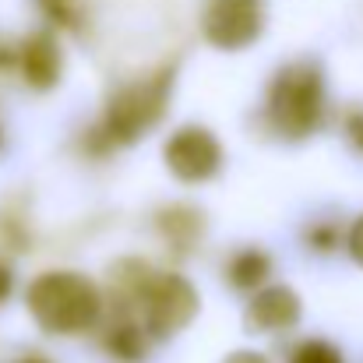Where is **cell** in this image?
Wrapping results in <instances>:
<instances>
[{
  "label": "cell",
  "instance_id": "6da1fadb",
  "mask_svg": "<svg viewBox=\"0 0 363 363\" xmlns=\"http://www.w3.org/2000/svg\"><path fill=\"white\" fill-rule=\"evenodd\" d=\"M173 82H177V60L155 67L145 78H134V82H127L121 89H113L110 99H106L103 121L92 130L99 138L103 152L113 148V145H134L155 123H162L166 110H169Z\"/></svg>",
  "mask_w": 363,
  "mask_h": 363
},
{
  "label": "cell",
  "instance_id": "7a4b0ae2",
  "mask_svg": "<svg viewBox=\"0 0 363 363\" xmlns=\"http://www.w3.org/2000/svg\"><path fill=\"white\" fill-rule=\"evenodd\" d=\"M325 74L311 60H293L275 71L264 92V121L286 141L311 138L325 121Z\"/></svg>",
  "mask_w": 363,
  "mask_h": 363
},
{
  "label": "cell",
  "instance_id": "3957f363",
  "mask_svg": "<svg viewBox=\"0 0 363 363\" xmlns=\"http://www.w3.org/2000/svg\"><path fill=\"white\" fill-rule=\"evenodd\" d=\"M28 314L50 335H82L103 314V293L78 272H43L25 293Z\"/></svg>",
  "mask_w": 363,
  "mask_h": 363
},
{
  "label": "cell",
  "instance_id": "277c9868",
  "mask_svg": "<svg viewBox=\"0 0 363 363\" xmlns=\"http://www.w3.org/2000/svg\"><path fill=\"white\" fill-rule=\"evenodd\" d=\"M134 311L141 314L138 325L145 328L148 339H173L180 328H187L198 318L201 296L191 279L177 272H152L138 293Z\"/></svg>",
  "mask_w": 363,
  "mask_h": 363
},
{
  "label": "cell",
  "instance_id": "5b68a950",
  "mask_svg": "<svg viewBox=\"0 0 363 363\" xmlns=\"http://www.w3.org/2000/svg\"><path fill=\"white\" fill-rule=\"evenodd\" d=\"M264 32V0H205L201 35L226 53H237L257 43Z\"/></svg>",
  "mask_w": 363,
  "mask_h": 363
},
{
  "label": "cell",
  "instance_id": "8992f818",
  "mask_svg": "<svg viewBox=\"0 0 363 363\" xmlns=\"http://www.w3.org/2000/svg\"><path fill=\"white\" fill-rule=\"evenodd\" d=\"M162 162L180 184H205L223 169V145L208 127L187 123L169 134L162 148Z\"/></svg>",
  "mask_w": 363,
  "mask_h": 363
},
{
  "label": "cell",
  "instance_id": "52a82bcc",
  "mask_svg": "<svg viewBox=\"0 0 363 363\" xmlns=\"http://www.w3.org/2000/svg\"><path fill=\"white\" fill-rule=\"evenodd\" d=\"M303 318V303L289 286H261L247 303V325L257 335H282L296 328Z\"/></svg>",
  "mask_w": 363,
  "mask_h": 363
},
{
  "label": "cell",
  "instance_id": "ba28073f",
  "mask_svg": "<svg viewBox=\"0 0 363 363\" xmlns=\"http://www.w3.org/2000/svg\"><path fill=\"white\" fill-rule=\"evenodd\" d=\"M14 60H18V71H21L25 85L35 89V92L57 89V82L64 74V53H60V46H57V39L50 32H32L14 50Z\"/></svg>",
  "mask_w": 363,
  "mask_h": 363
},
{
  "label": "cell",
  "instance_id": "9c48e42d",
  "mask_svg": "<svg viewBox=\"0 0 363 363\" xmlns=\"http://www.w3.org/2000/svg\"><path fill=\"white\" fill-rule=\"evenodd\" d=\"M155 230L177 257H184V254H194L205 237V216L194 205H166L155 216Z\"/></svg>",
  "mask_w": 363,
  "mask_h": 363
},
{
  "label": "cell",
  "instance_id": "30bf717a",
  "mask_svg": "<svg viewBox=\"0 0 363 363\" xmlns=\"http://www.w3.org/2000/svg\"><path fill=\"white\" fill-rule=\"evenodd\" d=\"M148 335L134 318H113V325L103 335V346L110 357H117L121 363H141L148 357Z\"/></svg>",
  "mask_w": 363,
  "mask_h": 363
},
{
  "label": "cell",
  "instance_id": "8fae6325",
  "mask_svg": "<svg viewBox=\"0 0 363 363\" xmlns=\"http://www.w3.org/2000/svg\"><path fill=\"white\" fill-rule=\"evenodd\" d=\"M226 275H230V286L233 289H261L272 275V257L257 247H243L230 257L226 264Z\"/></svg>",
  "mask_w": 363,
  "mask_h": 363
},
{
  "label": "cell",
  "instance_id": "7c38bea8",
  "mask_svg": "<svg viewBox=\"0 0 363 363\" xmlns=\"http://www.w3.org/2000/svg\"><path fill=\"white\" fill-rule=\"evenodd\" d=\"M39 11L60 28H82V0H39Z\"/></svg>",
  "mask_w": 363,
  "mask_h": 363
},
{
  "label": "cell",
  "instance_id": "4fadbf2b",
  "mask_svg": "<svg viewBox=\"0 0 363 363\" xmlns=\"http://www.w3.org/2000/svg\"><path fill=\"white\" fill-rule=\"evenodd\" d=\"M289 363H342V353L328 339H307L293 350Z\"/></svg>",
  "mask_w": 363,
  "mask_h": 363
},
{
  "label": "cell",
  "instance_id": "5bb4252c",
  "mask_svg": "<svg viewBox=\"0 0 363 363\" xmlns=\"http://www.w3.org/2000/svg\"><path fill=\"white\" fill-rule=\"evenodd\" d=\"M307 243H311L314 250H321V254H325V250L332 254V250H335V243H339V230H335V226H325V223H321V226L307 230Z\"/></svg>",
  "mask_w": 363,
  "mask_h": 363
},
{
  "label": "cell",
  "instance_id": "9a60e30c",
  "mask_svg": "<svg viewBox=\"0 0 363 363\" xmlns=\"http://www.w3.org/2000/svg\"><path fill=\"white\" fill-rule=\"evenodd\" d=\"M346 138H350V145L363 155V110L360 106L346 113Z\"/></svg>",
  "mask_w": 363,
  "mask_h": 363
},
{
  "label": "cell",
  "instance_id": "2e32d148",
  "mask_svg": "<svg viewBox=\"0 0 363 363\" xmlns=\"http://www.w3.org/2000/svg\"><path fill=\"white\" fill-rule=\"evenodd\" d=\"M346 247H350V257L363 268V216L353 223V230H350V243H346Z\"/></svg>",
  "mask_w": 363,
  "mask_h": 363
},
{
  "label": "cell",
  "instance_id": "e0dca14e",
  "mask_svg": "<svg viewBox=\"0 0 363 363\" xmlns=\"http://www.w3.org/2000/svg\"><path fill=\"white\" fill-rule=\"evenodd\" d=\"M223 363H268L264 353H254V350H237V353H230Z\"/></svg>",
  "mask_w": 363,
  "mask_h": 363
},
{
  "label": "cell",
  "instance_id": "ac0fdd59",
  "mask_svg": "<svg viewBox=\"0 0 363 363\" xmlns=\"http://www.w3.org/2000/svg\"><path fill=\"white\" fill-rule=\"evenodd\" d=\"M11 289H14V275H11V268H7V264H0V303H7Z\"/></svg>",
  "mask_w": 363,
  "mask_h": 363
},
{
  "label": "cell",
  "instance_id": "d6986e66",
  "mask_svg": "<svg viewBox=\"0 0 363 363\" xmlns=\"http://www.w3.org/2000/svg\"><path fill=\"white\" fill-rule=\"evenodd\" d=\"M18 363H50V360H46V357H21Z\"/></svg>",
  "mask_w": 363,
  "mask_h": 363
}]
</instances>
